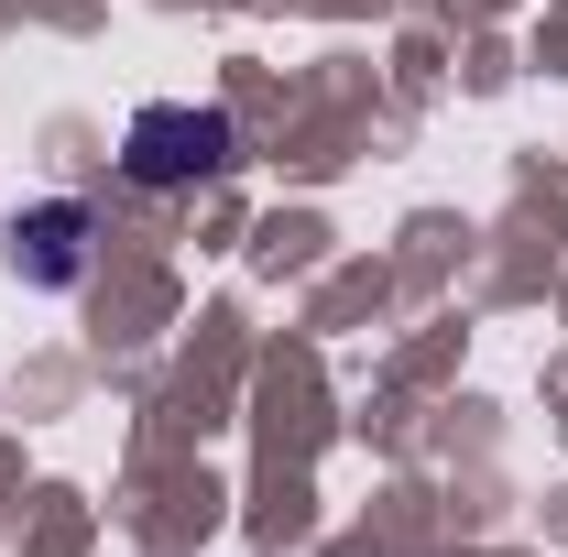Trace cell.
<instances>
[{"instance_id":"cell-2","label":"cell","mask_w":568,"mask_h":557,"mask_svg":"<svg viewBox=\"0 0 568 557\" xmlns=\"http://www.w3.org/2000/svg\"><path fill=\"white\" fill-rule=\"evenodd\" d=\"M77 263H88V209H22L11 219V274L22 284H77Z\"/></svg>"},{"instance_id":"cell-1","label":"cell","mask_w":568,"mask_h":557,"mask_svg":"<svg viewBox=\"0 0 568 557\" xmlns=\"http://www.w3.org/2000/svg\"><path fill=\"white\" fill-rule=\"evenodd\" d=\"M230 110H186V99H153V110H132V132H121V175L132 186H197V175H219L230 164Z\"/></svg>"}]
</instances>
